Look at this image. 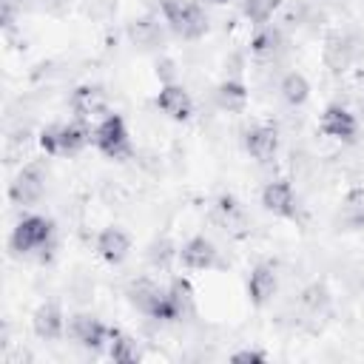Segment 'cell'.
<instances>
[{"mask_svg":"<svg viewBox=\"0 0 364 364\" xmlns=\"http://www.w3.org/2000/svg\"><path fill=\"white\" fill-rule=\"evenodd\" d=\"M173 259L179 262V247H176L168 236L151 242V247H148V264H151V267H156V270H168V267L173 264Z\"/></svg>","mask_w":364,"mask_h":364,"instance_id":"cell-26","label":"cell"},{"mask_svg":"<svg viewBox=\"0 0 364 364\" xmlns=\"http://www.w3.org/2000/svg\"><path fill=\"white\" fill-rule=\"evenodd\" d=\"M318 131L330 139H338V142H355V134H358V119L355 114H350L344 105L338 102H330L321 117H318Z\"/></svg>","mask_w":364,"mask_h":364,"instance_id":"cell-10","label":"cell"},{"mask_svg":"<svg viewBox=\"0 0 364 364\" xmlns=\"http://www.w3.org/2000/svg\"><path fill=\"white\" fill-rule=\"evenodd\" d=\"M310 80L301 74V71H287L279 82V94L282 100L290 105V108H301L307 100H310Z\"/></svg>","mask_w":364,"mask_h":364,"instance_id":"cell-23","label":"cell"},{"mask_svg":"<svg viewBox=\"0 0 364 364\" xmlns=\"http://www.w3.org/2000/svg\"><path fill=\"white\" fill-rule=\"evenodd\" d=\"M199 3H205V6H225V3H230V0H199Z\"/></svg>","mask_w":364,"mask_h":364,"instance_id":"cell-30","label":"cell"},{"mask_svg":"<svg viewBox=\"0 0 364 364\" xmlns=\"http://www.w3.org/2000/svg\"><path fill=\"white\" fill-rule=\"evenodd\" d=\"M31 330L40 341H60L68 333V321L65 313L57 301H43L34 307L31 313Z\"/></svg>","mask_w":364,"mask_h":364,"instance_id":"cell-11","label":"cell"},{"mask_svg":"<svg viewBox=\"0 0 364 364\" xmlns=\"http://www.w3.org/2000/svg\"><path fill=\"white\" fill-rule=\"evenodd\" d=\"M108 358L117 361V364H136L142 358V350L136 344L134 336L111 327V338H108Z\"/></svg>","mask_w":364,"mask_h":364,"instance_id":"cell-22","label":"cell"},{"mask_svg":"<svg viewBox=\"0 0 364 364\" xmlns=\"http://www.w3.org/2000/svg\"><path fill=\"white\" fill-rule=\"evenodd\" d=\"M279 290V264L264 259L259 264H253L250 276H247V299L253 307H267L273 301Z\"/></svg>","mask_w":364,"mask_h":364,"instance_id":"cell-9","label":"cell"},{"mask_svg":"<svg viewBox=\"0 0 364 364\" xmlns=\"http://www.w3.org/2000/svg\"><path fill=\"white\" fill-rule=\"evenodd\" d=\"M68 105L74 111L77 119L82 122H91V119H102L111 108H108V94L102 91V85H94V82H82L71 91L68 97Z\"/></svg>","mask_w":364,"mask_h":364,"instance_id":"cell-7","label":"cell"},{"mask_svg":"<svg viewBox=\"0 0 364 364\" xmlns=\"http://www.w3.org/2000/svg\"><path fill=\"white\" fill-rule=\"evenodd\" d=\"M284 46H287V40H284V31L279 26H262L250 37V54L256 60H276L284 51Z\"/></svg>","mask_w":364,"mask_h":364,"instance_id":"cell-18","label":"cell"},{"mask_svg":"<svg viewBox=\"0 0 364 364\" xmlns=\"http://www.w3.org/2000/svg\"><path fill=\"white\" fill-rule=\"evenodd\" d=\"M9 247L17 256H40V259H46V250L54 247V222L48 216H40V213L23 216L14 225L11 236H9Z\"/></svg>","mask_w":364,"mask_h":364,"instance_id":"cell-2","label":"cell"},{"mask_svg":"<svg viewBox=\"0 0 364 364\" xmlns=\"http://www.w3.org/2000/svg\"><path fill=\"white\" fill-rule=\"evenodd\" d=\"M46 185H48V171L43 168V162H28L23 165L11 182H9V199L20 208L37 205L46 196Z\"/></svg>","mask_w":364,"mask_h":364,"instance_id":"cell-5","label":"cell"},{"mask_svg":"<svg viewBox=\"0 0 364 364\" xmlns=\"http://www.w3.org/2000/svg\"><path fill=\"white\" fill-rule=\"evenodd\" d=\"M262 208L276 219H299V196L287 179H270L262 188Z\"/></svg>","mask_w":364,"mask_h":364,"instance_id":"cell-8","label":"cell"},{"mask_svg":"<svg viewBox=\"0 0 364 364\" xmlns=\"http://www.w3.org/2000/svg\"><path fill=\"white\" fill-rule=\"evenodd\" d=\"M321 60L330 68V74H344L350 68V63L355 60V40L347 31H330L324 37V48H321Z\"/></svg>","mask_w":364,"mask_h":364,"instance_id":"cell-14","label":"cell"},{"mask_svg":"<svg viewBox=\"0 0 364 364\" xmlns=\"http://www.w3.org/2000/svg\"><path fill=\"white\" fill-rule=\"evenodd\" d=\"M341 222L350 230H364V188L353 185L341 199Z\"/></svg>","mask_w":364,"mask_h":364,"instance_id":"cell-24","label":"cell"},{"mask_svg":"<svg viewBox=\"0 0 364 364\" xmlns=\"http://www.w3.org/2000/svg\"><path fill=\"white\" fill-rule=\"evenodd\" d=\"M154 102L173 122H188L193 117V100L185 91V85H179V82H162Z\"/></svg>","mask_w":364,"mask_h":364,"instance_id":"cell-12","label":"cell"},{"mask_svg":"<svg viewBox=\"0 0 364 364\" xmlns=\"http://www.w3.org/2000/svg\"><path fill=\"white\" fill-rule=\"evenodd\" d=\"M94 250L97 256L105 262V264H122L128 256H131V236L125 228L119 225H108L97 233V242H94Z\"/></svg>","mask_w":364,"mask_h":364,"instance_id":"cell-16","label":"cell"},{"mask_svg":"<svg viewBox=\"0 0 364 364\" xmlns=\"http://www.w3.org/2000/svg\"><path fill=\"white\" fill-rule=\"evenodd\" d=\"M91 145L108 156V159H128L131 156V134L125 125V117L117 111H108L97 125L91 128Z\"/></svg>","mask_w":364,"mask_h":364,"instance_id":"cell-4","label":"cell"},{"mask_svg":"<svg viewBox=\"0 0 364 364\" xmlns=\"http://www.w3.org/2000/svg\"><path fill=\"white\" fill-rule=\"evenodd\" d=\"M279 145H282V136H279V128L276 125H253L247 134H245V151L259 162V165H267L279 156Z\"/></svg>","mask_w":364,"mask_h":364,"instance_id":"cell-15","label":"cell"},{"mask_svg":"<svg viewBox=\"0 0 364 364\" xmlns=\"http://www.w3.org/2000/svg\"><path fill=\"white\" fill-rule=\"evenodd\" d=\"M125 299H128V304L136 310V313H142V316H148V318H154V321H182L185 318V313H182V307H179V301L173 299V293H171V287H165V284H156L154 279H134V282H128V287H125Z\"/></svg>","mask_w":364,"mask_h":364,"instance_id":"cell-1","label":"cell"},{"mask_svg":"<svg viewBox=\"0 0 364 364\" xmlns=\"http://www.w3.org/2000/svg\"><path fill=\"white\" fill-rule=\"evenodd\" d=\"M279 6H282V0H245L242 3V14L253 23V26H267L270 20H273V14L279 11Z\"/></svg>","mask_w":364,"mask_h":364,"instance_id":"cell-27","label":"cell"},{"mask_svg":"<svg viewBox=\"0 0 364 364\" xmlns=\"http://www.w3.org/2000/svg\"><path fill=\"white\" fill-rule=\"evenodd\" d=\"M213 100H216V105H219L222 111L239 114V111H245V105H247V85H245L239 77H225V80L216 85Z\"/></svg>","mask_w":364,"mask_h":364,"instance_id":"cell-20","label":"cell"},{"mask_svg":"<svg viewBox=\"0 0 364 364\" xmlns=\"http://www.w3.org/2000/svg\"><path fill=\"white\" fill-rule=\"evenodd\" d=\"M179 264L185 270H213L219 267V250L205 233H196L179 247Z\"/></svg>","mask_w":364,"mask_h":364,"instance_id":"cell-13","label":"cell"},{"mask_svg":"<svg viewBox=\"0 0 364 364\" xmlns=\"http://www.w3.org/2000/svg\"><path fill=\"white\" fill-rule=\"evenodd\" d=\"M299 307H301L310 318L324 316L327 307H330V290L324 287V282H313V284H307V287L299 293Z\"/></svg>","mask_w":364,"mask_h":364,"instance_id":"cell-25","label":"cell"},{"mask_svg":"<svg viewBox=\"0 0 364 364\" xmlns=\"http://www.w3.org/2000/svg\"><path fill=\"white\" fill-rule=\"evenodd\" d=\"M37 142H40L46 156H60V122H51L46 128H40Z\"/></svg>","mask_w":364,"mask_h":364,"instance_id":"cell-28","label":"cell"},{"mask_svg":"<svg viewBox=\"0 0 364 364\" xmlns=\"http://www.w3.org/2000/svg\"><path fill=\"white\" fill-rule=\"evenodd\" d=\"M68 336L88 353H100L108 350V338H111V327L102 324L97 316L91 313H74L68 318Z\"/></svg>","mask_w":364,"mask_h":364,"instance_id":"cell-6","label":"cell"},{"mask_svg":"<svg viewBox=\"0 0 364 364\" xmlns=\"http://www.w3.org/2000/svg\"><path fill=\"white\" fill-rule=\"evenodd\" d=\"M233 364H264L267 361V353L264 350H256V347H245V350H236L230 355Z\"/></svg>","mask_w":364,"mask_h":364,"instance_id":"cell-29","label":"cell"},{"mask_svg":"<svg viewBox=\"0 0 364 364\" xmlns=\"http://www.w3.org/2000/svg\"><path fill=\"white\" fill-rule=\"evenodd\" d=\"M210 222L219 225V228H225V230H233V228H242L247 222V216H245L242 202L233 193H222L210 205Z\"/></svg>","mask_w":364,"mask_h":364,"instance_id":"cell-19","label":"cell"},{"mask_svg":"<svg viewBox=\"0 0 364 364\" xmlns=\"http://www.w3.org/2000/svg\"><path fill=\"white\" fill-rule=\"evenodd\" d=\"M125 34H128L131 46H136L142 51H151V48H159L162 46V40H165V23H159L156 14H139V17H134L125 26Z\"/></svg>","mask_w":364,"mask_h":364,"instance_id":"cell-17","label":"cell"},{"mask_svg":"<svg viewBox=\"0 0 364 364\" xmlns=\"http://www.w3.org/2000/svg\"><path fill=\"white\" fill-rule=\"evenodd\" d=\"M91 142V128L82 119L60 122V156H77Z\"/></svg>","mask_w":364,"mask_h":364,"instance_id":"cell-21","label":"cell"},{"mask_svg":"<svg viewBox=\"0 0 364 364\" xmlns=\"http://www.w3.org/2000/svg\"><path fill=\"white\" fill-rule=\"evenodd\" d=\"M159 14L165 26L182 40H202L208 34V14L199 0H162Z\"/></svg>","mask_w":364,"mask_h":364,"instance_id":"cell-3","label":"cell"},{"mask_svg":"<svg viewBox=\"0 0 364 364\" xmlns=\"http://www.w3.org/2000/svg\"><path fill=\"white\" fill-rule=\"evenodd\" d=\"M57 3H65V0H57Z\"/></svg>","mask_w":364,"mask_h":364,"instance_id":"cell-31","label":"cell"}]
</instances>
